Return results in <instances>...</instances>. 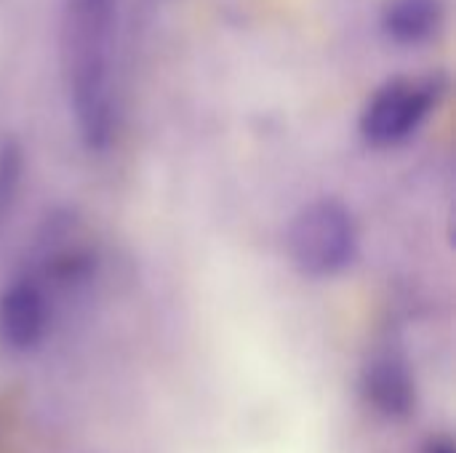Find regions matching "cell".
Returning a JSON list of instances; mask_svg holds the SVG:
<instances>
[{
  "label": "cell",
  "instance_id": "obj_1",
  "mask_svg": "<svg viewBox=\"0 0 456 453\" xmlns=\"http://www.w3.org/2000/svg\"><path fill=\"white\" fill-rule=\"evenodd\" d=\"M118 0H67L61 13V69L77 136L91 152H104L118 128L112 51Z\"/></svg>",
  "mask_w": 456,
  "mask_h": 453
},
{
  "label": "cell",
  "instance_id": "obj_2",
  "mask_svg": "<svg viewBox=\"0 0 456 453\" xmlns=\"http://www.w3.org/2000/svg\"><path fill=\"white\" fill-rule=\"evenodd\" d=\"M286 248L302 275H339L358 251V224L353 211L334 198L305 206L289 224Z\"/></svg>",
  "mask_w": 456,
  "mask_h": 453
},
{
  "label": "cell",
  "instance_id": "obj_3",
  "mask_svg": "<svg viewBox=\"0 0 456 453\" xmlns=\"http://www.w3.org/2000/svg\"><path fill=\"white\" fill-rule=\"evenodd\" d=\"M446 91L441 75L395 77L371 93L361 112V136L371 147H395L414 136Z\"/></svg>",
  "mask_w": 456,
  "mask_h": 453
},
{
  "label": "cell",
  "instance_id": "obj_4",
  "mask_svg": "<svg viewBox=\"0 0 456 453\" xmlns=\"http://www.w3.org/2000/svg\"><path fill=\"white\" fill-rule=\"evenodd\" d=\"M48 331V299L35 278H16L0 294V342L13 352L35 350Z\"/></svg>",
  "mask_w": 456,
  "mask_h": 453
},
{
  "label": "cell",
  "instance_id": "obj_5",
  "mask_svg": "<svg viewBox=\"0 0 456 453\" xmlns=\"http://www.w3.org/2000/svg\"><path fill=\"white\" fill-rule=\"evenodd\" d=\"M366 400L387 419H406L417 406V384L403 355L377 352L363 371Z\"/></svg>",
  "mask_w": 456,
  "mask_h": 453
},
{
  "label": "cell",
  "instance_id": "obj_6",
  "mask_svg": "<svg viewBox=\"0 0 456 453\" xmlns=\"http://www.w3.org/2000/svg\"><path fill=\"white\" fill-rule=\"evenodd\" d=\"M444 21L441 0H387L382 8V32L395 45H422L430 43Z\"/></svg>",
  "mask_w": 456,
  "mask_h": 453
},
{
  "label": "cell",
  "instance_id": "obj_7",
  "mask_svg": "<svg viewBox=\"0 0 456 453\" xmlns=\"http://www.w3.org/2000/svg\"><path fill=\"white\" fill-rule=\"evenodd\" d=\"M24 176V150L16 139L0 144V224L11 214Z\"/></svg>",
  "mask_w": 456,
  "mask_h": 453
},
{
  "label": "cell",
  "instance_id": "obj_8",
  "mask_svg": "<svg viewBox=\"0 0 456 453\" xmlns=\"http://www.w3.org/2000/svg\"><path fill=\"white\" fill-rule=\"evenodd\" d=\"M425 453H454V443L449 438H433L425 446Z\"/></svg>",
  "mask_w": 456,
  "mask_h": 453
}]
</instances>
